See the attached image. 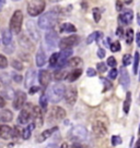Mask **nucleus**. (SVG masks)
I'll use <instances>...</instances> for the list:
<instances>
[{"mask_svg":"<svg viewBox=\"0 0 140 148\" xmlns=\"http://www.w3.org/2000/svg\"><path fill=\"white\" fill-rule=\"evenodd\" d=\"M80 42V37L77 35H71L68 37H64L62 39L59 40V45L58 47L60 48L61 50L65 49H71L73 46H77Z\"/></svg>","mask_w":140,"mask_h":148,"instance_id":"nucleus-5","label":"nucleus"},{"mask_svg":"<svg viewBox=\"0 0 140 148\" xmlns=\"http://www.w3.org/2000/svg\"><path fill=\"white\" fill-rule=\"evenodd\" d=\"M11 65H12L13 69L18 70V71H21V70L23 69V64H22V62H20L19 60H12Z\"/></svg>","mask_w":140,"mask_h":148,"instance_id":"nucleus-39","label":"nucleus"},{"mask_svg":"<svg viewBox=\"0 0 140 148\" xmlns=\"http://www.w3.org/2000/svg\"><path fill=\"white\" fill-rule=\"evenodd\" d=\"M12 77H13V79L15 81V82H18V83H20L21 81H22V76L21 75H19V74H12Z\"/></svg>","mask_w":140,"mask_h":148,"instance_id":"nucleus-50","label":"nucleus"},{"mask_svg":"<svg viewBox=\"0 0 140 148\" xmlns=\"http://www.w3.org/2000/svg\"><path fill=\"white\" fill-rule=\"evenodd\" d=\"M101 79L103 81V83L105 85V88H104V92H106L107 89H111L113 87V84L110 82V79H104V77H101Z\"/></svg>","mask_w":140,"mask_h":148,"instance_id":"nucleus-43","label":"nucleus"},{"mask_svg":"<svg viewBox=\"0 0 140 148\" xmlns=\"http://www.w3.org/2000/svg\"><path fill=\"white\" fill-rule=\"evenodd\" d=\"M92 12H93L94 21H95L96 23H98V22H100V20H101V10L98 9V8H94Z\"/></svg>","mask_w":140,"mask_h":148,"instance_id":"nucleus-36","label":"nucleus"},{"mask_svg":"<svg viewBox=\"0 0 140 148\" xmlns=\"http://www.w3.org/2000/svg\"><path fill=\"white\" fill-rule=\"evenodd\" d=\"M71 148H82V147H81V146H78V145H73Z\"/></svg>","mask_w":140,"mask_h":148,"instance_id":"nucleus-59","label":"nucleus"},{"mask_svg":"<svg viewBox=\"0 0 140 148\" xmlns=\"http://www.w3.org/2000/svg\"><path fill=\"white\" fill-rule=\"evenodd\" d=\"M132 20H134V12L131 10H127L121 15H118V21L124 25L130 24L132 22Z\"/></svg>","mask_w":140,"mask_h":148,"instance_id":"nucleus-15","label":"nucleus"},{"mask_svg":"<svg viewBox=\"0 0 140 148\" xmlns=\"http://www.w3.org/2000/svg\"><path fill=\"white\" fill-rule=\"evenodd\" d=\"M77 98H78V90H77V88L73 87V86H70V87L66 89L65 99L69 105H75V102L77 101Z\"/></svg>","mask_w":140,"mask_h":148,"instance_id":"nucleus-11","label":"nucleus"},{"mask_svg":"<svg viewBox=\"0 0 140 148\" xmlns=\"http://www.w3.org/2000/svg\"><path fill=\"white\" fill-rule=\"evenodd\" d=\"M35 61H36V65L38 68H41L43 65L46 63V56L44 53L43 50H40L36 53V57H35Z\"/></svg>","mask_w":140,"mask_h":148,"instance_id":"nucleus-26","label":"nucleus"},{"mask_svg":"<svg viewBox=\"0 0 140 148\" xmlns=\"http://www.w3.org/2000/svg\"><path fill=\"white\" fill-rule=\"evenodd\" d=\"M47 148H57V147L54 145V144H51V145H48V146H47Z\"/></svg>","mask_w":140,"mask_h":148,"instance_id":"nucleus-58","label":"nucleus"},{"mask_svg":"<svg viewBox=\"0 0 140 148\" xmlns=\"http://www.w3.org/2000/svg\"><path fill=\"white\" fill-rule=\"evenodd\" d=\"M70 135H71L72 138L83 140V139H85L87 136H88V131H87V129H85L84 126H82V125H77V126H75L73 129L71 130Z\"/></svg>","mask_w":140,"mask_h":148,"instance_id":"nucleus-7","label":"nucleus"},{"mask_svg":"<svg viewBox=\"0 0 140 148\" xmlns=\"http://www.w3.org/2000/svg\"><path fill=\"white\" fill-rule=\"evenodd\" d=\"M130 105H131V92H127L126 99H125V101H124V106H123V110H124V112H125L126 114L129 113V110H130Z\"/></svg>","mask_w":140,"mask_h":148,"instance_id":"nucleus-28","label":"nucleus"},{"mask_svg":"<svg viewBox=\"0 0 140 148\" xmlns=\"http://www.w3.org/2000/svg\"><path fill=\"white\" fill-rule=\"evenodd\" d=\"M5 105H6L5 99H3V97H1V96H0V108H3Z\"/></svg>","mask_w":140,"mask_h":148,"instance_id":"nucleus-53","label":"nucleus"},{"mask_svg":"<svg viewBox=\"0 0 140 148\" xmlns=\"http://www.w3.org/2000/svg\"><path fill=\"white\" fill-rule=\"evenodd\" d=\"M87 75H88L89 77H93V76L96 75V70L92 69V68H89L88 71H87Z\"/></svg>","mask_w":140,"mask_h":148,"instance_id":"nucleus-46","label":"nucleus"},{"mask_svg":"<svg viewBox=\"0 0 140 148\" xmlns=\"http://www.w3.org/2000/svg\"><path fill=\"white\" fill-rule=\"evenodd\" d=\"M25 101H26V94L19 90V92H15V95H14L12 106H13L14 109L20 110V109L25 105Z\"/></svg>","mask_w":140,"mask_h":148,"instance_id":"nucleus-8","label":"nucleus"},{"mask_svg":"<svg viewBox=\"0 0 140 148\" xmlns=\"http://www.w3.org/2000/svg\"><path fill=\"white\" fill-rule=\"evenodd\" d=\"M0 137L6 140L12 138L13 137V129L8 125H0Z\"/></svg>","mask_w":140,"mask_h":148,"instance_id":"nucleus-17","label":"nucleus"},{"mask_svg":"<svg viewBox=\"0 0 140 148\" xmlns=\"http://www.w3.org/2000/svg\"><path fill=\"white\" fill-rule=\"evenodd\" d=\"M38 81H40V84L44 87L48 86V84L51 83V73L46 70H41L40 73H38Z\"/></svg>","mask_w":140,"mask_h":148,"instance_id":"nucleus-14","label":"nucleus"},{"mask_svg":"<svg viewBox=\"0 0 140 148\" xmlns=\"http://www.w3.org/2000/svg\"><path fill=\"white\" fill-rule=\"evenodd\" d=\"M47 103H48V98H47V95H42L40 97V106L42 108H46Z\"/></svg>","mask_w":140,"mask_h":148,"instance_id":"nucleus-41","label":"nucleus"},{"mask_svg":"<svg viewBox=\"0 0 140 148\" xmlns=\"http://www.w3.org/2000/svg\"><path fill=\"white\" fill-rule=\"evenodd\" d=\"M45 42H46V44L49 47L55 48L57 45H59L58 44V35L55 32H53V31L47 32L45 34Z\"/></svg>","mask_w":140,"mask_h":148,"instance_id":"nucleus-12","label":"nucleus"},{"mask_svg":"<svg viewBox=\"0 0 140 148\" xmlns=\"http://www.w3.org/2000/svg\"><path fill=\"white\" fill-rule=\"evenodd\" d=\"M116 36H118L119 38L124 37V31H123V27H121V26H119V27L116 29Z\"/></svg>","mask_w":140,"mask_h":148,"instance_id":"nucleus-48","label":"nucleus"},{"mask_svg":"<svg viewBox=\"0 0 140 148\" xmlns=\"http://www.w3.org/2000/svg\"><path fill=\"white\" fill-rule=\"evenodd\" d=\"M57 21H58V14L56 12L54 11L47 12L38 18V27L42 29H51L56 25Z\"/></svg>","mask_w":140,"mask_h":148,"instance_id":"nucleus-1","label":"nucleus"},{"mask_svg":"<svg viewBox=\"0 0 140 148\" xmlns=\"http://www.w3.org/2000/svg\"><path fill=\"white\" fill-rule=\"evenodd\" d=\"M119 73H121L119 83H121V85L123 86L124 89H127V88L130 86V77H129V74L127 72V70L124 69V68H121V71H119Z\"/></svg>","mask_w":140,"mask_h":148,"instance_id":"nucleus-13","label":"nucleus"},{"mask_svg":"<svg viewBox=\"0 0 140 148\" xmlns=\"http://www.w3.org/2000/svg\"><path fill=\"white\" fill-rule=\"evenodd\" d=\"M23 23V13L21 10H17L10 20V31L13 34H20Z\"/></svg>","mask_w":140,"mask_h":148,"instance_id":"nucleus-3","label":"nucleus"},{"mask_svg":"<svg viewBox=\"0 0 140 148\" xmlns=\"http://www.w3.org/2000/svg\"><path fill=\"white\" fill-rule=\"evenodd\" d=\"M96 69H98V72H101V73H104V72H106V64L104 63V62H98V64H96Z\"/></svg>","mask_w":140,"mask_h":148,"instance_id":"nucleus-42","label":"nucleus"},{"mask_svg":"<svg viewBox=\"0 0 140 148\" xmlns=\"http://www.w3.org/2000/svg\"><path fill=\"white\" fill-rule=\"evenodd\" d=\"M123 5H124L123 1H116V10L117 11H121V10L124 9Z\"/></svg>","mask_w":140,"mask_h":148,"instance_id":"nucleus-49","label":"nucleus"},{"mask_svg":"<svg viewBox=\"0 0 140 148\" xmlns=\"http://www.w3.org/2000/svg\"><path fill=\"white\" fill-rule=\"evenodd\" d=\"M38 90H40V87H38V86H32V87L30 88L28 92H30L31 95H33V94H35V92H38Z\"/></svg>","mask_w":140,"mask_h":148,"instance_id":"nucleus-51","label":"nucleus"},{"mask_svg":"<svg viewBox=\"0 0 140 148\" xmlns=\"http://www.w3.org/2000/svg\"><path fill=\"white\" fill-rule=\"evenodd\" d=\"M117 74H118V71H117V69H112L111 71H110V73H108V79H115L117 77Z\"/></svg>","mask_w":140,"mask_h":148,"instance_id":"nucleus-44","label":"nucleus"},{"mask_svg":"<svg viewBox=\"0 0 140 148\" xmlns=\"http://www.w3.org/2000/svg\"><path fill=\"white\" fill-rule=\"evenodd\" d=\"M82 63H83V62H82L81 58H79V57L71 58V59H69V60L67 61V65L70 66V68H79Z\"/></svg>","mask_w":140,"mask_h":148,"instance_id":"nucleus-29","label":"nucleus"},{"mask_svg":"<svg viewBox=\"0 0 140 148\" xmlns=\"http://www.w3.org/2000/svg\"><path fill=\"white\" fill-rule=\"evenodd\" d=\"M67 72H65L64 70H58V71H56L55 72V74H54V79H56V81H60V79H67Z\"/></svg>","mask_w":140,"mask_h":148,"instance_id":"nucleus-33","label":"nucleus"},{"mask_svg":"<svg viewBox=\"0 0 140 148\" xmlns=\"http://www.w3.org/2000/svg\"><path fill=\"white\" fill-rule=\"evenodd\" d=\"M131 61H132V57H131V55L126 53V55L123 56V64H124V66H128V65L131 63Z\"/></svg>","mask_w":140,"mask_h":148,"instance_id":"nucleus-35","label":"nucleus"},{"mask_svg":"<svg viewBox=\"0 0 140 148\" xmlns=\"http://www.w3.org/2000/svg\"><path fill=\"white\" fill-rule=\"evenodd\" d=\"M71 55H72V50H71V49L61 50L60 53H59V59H58V63H57V65H58V66H62V65L66 63L67 59H68Z\"/></svg>","mask_w":140,"mask_h":148,"instance_id":"nucleus-19","label":"nucleus"},{"mask_svg":"<svg viewBox=\"0 0 140 148\" xmlns=\"http://www.w3.org/2000/svg\"><path fill=\"white\" fill-rule=\"evenodd\" d=\"M26 29H28L30 36L32 37L34 40L37 42L38 39H40V34H38V32H37L36 25H35V23H34L33 21H28V22H26Z\"/></svg>","mask_w":140,"mask_h":148,"instance_id":"nucleus-16","label":"nucleus"},{"mask_svg":"<svg viewBox=\"0 0 140 148\" xmlns=\"http://www.w3.org/2000/svg\"><path fill=\"white\" fill-rule=\"evenodd\" d=\"M35 127V123H31V124H28L25 129L21 132V135H22V137H23V139H28L30 137H31V135H32V131L33 129Z\"/></svg>","mask_w":140,"mask_h":148,"instance_id":"nucleus-27","label":"nucleus"},{"mask_svg":"<svg viewBox=\"0 0 140 148\" xmlns=\"http://www.w3.org/2000/svg\"><path fill=\"white\" fill-rule=\"evenodd\" d=\"M103 38V33L102 32H93L92 34H90L88 38H87V44L91 45L94 42H100V39Z\"/></svg>","mask_w":140,"mask_h":148,"instance_id":"nucleus-23","label":"nucleus"},{"mask_svg":"<svg viewBox=\"0 0 140 148\" xmlns=\"http://www.w3.org/2000/svg\"><path fill=\"white\" fill-rule=\"evenodd\" d=\"M13 119V113L8 109H5L0 112V121L3 123H8Z\"/></svg>","mask_w":140,"mask_h":148,"instance_id":"nucleus-21","label":"nucleus"},{"mask_svg":"<svg viewBox=\"0 0 140 148\" xmlns=\"http://www.w3.org/2000/svg\"><path fill=\"white\" fill-rule=\"evenodd\" d=\"M125 34H126V35H125L126 42L128 45H130L131 42H132V40H134V37H135V35H134V29H132V28H128Z\"/></svg>","mask_w":140,"mask_h":148,"instance_id":"nucleus-32","label":"nucleus"},{"mask_svg":"<svg viewBox=\"0 0 140 148\" xmlns=\"http://www.w3.org/2000/svg\"><path fill=\"white\" fill-rule=\"evenodd\" d=\"M113 146H117V145H121L123 143V139L121 138V136H117V135H113L112 138H111Z\"/></svg>","mask_w":140,"mask_h":148,"instance_id":"nucleus-37","label":"nucleus"},{"mask_svg":"<svg viewBox=\"0 0 140 148\" xmlns=\"http://www.w3.org/2000/svg\"><path fill=\"white\" fill-rule=\"evenodd\" d=\"M107 65H110V66H112L113 69L115 68L117 65V61H116V59L114 58V57H110L107 59Z\"/></svg>","mask_w":140,"mask_h":148,"instance_id":"nucleus-45","label":"nucleus"},{"mask_svg":"<svg viewBox=\"0 0 140 148\" xmlns=\"http://www.w3.org/2000/svg\"><path fill=\"white\" fill-rule=\"evenodd\" d=\"M139 61H140V55L138 51L135 52V57H134V69H132V72L134 74L138 73V68H139Z\"/></svg>","mask_w":140,"mask_h":148,"instance_id":"nucleus-31","label":"nucleus"},{"mask_svg":"<svg viewBox=\"0 0 140 148\" xmlns=\"http://www.w3.org/2000/svg\"><path fill=\"white\" fill-rule=\"evenodd\" d=\"M105 55H106V52H105V50H104L103 48H100L98 50V57L100 59H103V58L105 57Z\"/></svg>","mask_w":140,"mask_h":148,"instance_id":"nucleus-47","label":"nucleus"},{"mask_svg":"<svg viewBox=\"0 0 140 148\" xmlns=\"http://www.w3.org/2000/svg\"><path fill=\"white\" fill-rule=\"evenodd\" d=\"M110 48H111V50H112L113 52H117V51H119L121 49V42H112V44H111V46H110Z\"/></svg>","mask_w":140,"mask_h":148,"instance_id":"nucleus-38","label":"nucleus"},{"mask_svg":"<svg viewBox=\"0 0 140 148\" xmlns=\"http://www.w3.org/2000/svg\"><path fill=\"white\" fill-rule=\"evenodd\" d=\"M139 102H140V99H139Z\"/></svg>","mask_w":140,"mask_h":148,"instance_id":"nucleus-62","label":"nucleus"},{"mask_svg":"<svg viewBox=\"0 0 140 148\" xmlns=\"http://www.w3.org/2000/svg\"><path fill=\"white\" fill-rule=\"evenodd\" d=\"M135 148H140V138L136 142V145H135Z\"/></svg>","mask_w":140,"mask_h":148,"instance_id":"nucleus-55","label":"nucleus"},{"mask_svg":"<svg viewBox=\"0 0 140 148\" xmlns=\"http://www.w3.org/2000/svg\"><path fill=\"white\" fill-rule=\"evenodd\" d=\"M56 130H58V129H57V127H54V129H51V130H45L42 134L38 136V138H37L36 142H37V143H43V142H45L47 138H49V137H51V134H53Z\"/></svg>","mask_w":140,"mask_h":148,"instance_id":"nucleus-22","label":"nucleus"},{"mask_svg":"<svg viewBox=\"0 0 140 148\" xmlns=\"http://www.w3.org/2000/svg\"><path fill=\"white\" fill-rule=\"evenodd\" d=\"M32 116L36 122L37 126H42L43 125V111L41 110L40 107H33Z\"/></svg>","mask_w":140,"mask_h":148,"instance_id":"nucleus-18","label":"nucleus"},{"mask_svg":"<svg viewBox=\"0 0 140 148\" xmlns=\"http://www.w3.org/2000/svg\"><path fill=\"white\" fill-rule=\"evenodd\" d=\"M34 79H35V71L34 70H28L25 75V82H24V87L30 88L33 86L34 83Z\"/></svg>","mask_w":140,"mask_h":148,"instance_id":"nucleus-20","label":"nucleus"},{"mask_svg":"<svg viewBox=\"0 0 140 148\" xmlns=\"http://www.w3.org/2000/svg\"><path fill=\"white\" fill-rule=\"evenodd\" d=\"M2 42L5 46H9L12 42V33L10 29H3L2 31Z\"/></svg>","mask_w":140,"mask_h":148,"instance_id":"nucleus-25","label":"nucleus"},{"mask_svg":"<svg viewBox=\"0 0 140 148\" xmlns=\"http://www.w3.org/2000/svg\"><path fill=\"white\" fill-rule=\"evenodd\" d=\"M92 130L95 133V135H98V136H105L107 134V127H106V125L104 124L103 121H94L92 123Z\"/></svg>","mask_w":140,"mask_h":148,"instance_id":"nucleus-10","label":"nucleus"},{"mask_svg":"<svg viewBox=\"0 0 140 148\" xmlns=\"http://www.w3.org/2000/svg\"><path fill=\"white\" fill-rule=\"evenodd\" d=\"M60 148H68V144H67V143H64L62 145H61Z\"/></svg>","mask_w":140,"mask_h":148,"instance_id":"nucleus-57","label":"nucleus"},{"mask_svg":"<svg viewBox=\"0 0 140 148\" xmlns=\"http://www.w3.org/2000/svg\"><path fill=\"white\" fill-rule=\"evenodd\" d=\"M6 5V1L5 0H0V11L2 10V8H3V5Z\"/></svg>","mask_w":140,"mask_h":148,"instance_id":"nucleus-54","label":"nucleus"},{"mask_svg":"<svg viewBox=\"0 0 140 148\" xmlns=\"http://www.w3.org/2000/svg\"><path fill=\"white\" fill-rule=\"evenodd\" d=\"M65 92L66 88L62 84H55V85H53L48 88L47 98L51 102L56 103V102H59L62 98L65 97Z\"/></svg>","mask_w":140,"mask_h":148,"instance_id":"nucleus-2","label":"nucleus"},{"mask_svg":"<svg viewBox=\"0 0 140 148\" xmlns=\"http://www.w3.org/2000/svg\"><path fill=\"white\" fill-rule=\"evenodd\" d=\"M66 116V111L58 106H54L51 108L49 110V118L51 120L57 121V120H62Z\"/></svg>","mask_w":140,"mask_h":148,"instance_id":"nucleus-9","label":"nucleus"},{"mask_svg":"<svg viewBox=\"0 0 140 148\" xmlns=\"http://www.w3.org/2000/svg\"><path fill=\"white\" fill-rule=\"evenodd\" d=\"M139 135H140V126H139Z\"/></svg>","mask_w":140,"mask_h":148,"instance_id":"nucleus-60","label":"nucleus"},{"mask_svg":"<svg viewBox=\"0 0 140 148\" xmlns=\"http://www.w3.org/2000/svg\"><path fill=\"white\" fill-rule=\"evenodd\" d=\"M58 59H59V53H53V55L51 56V58H49V65H51V68L57 65Z\"/></svg>","mask_w":140,"mask_h":148,"instance_id":"nucleus-34","label":"nucleus"},{"mask_svg":"<svg viewBox=\"0 0 140 148\" xmlns=\"http://www.w3.org/2000/svg\"><path fill=\"white\" fill-rule=\"evenodd\" d=\"M8 64V59L3 55H0V69H6Z\"/></svg>","mask_w":140,"mask_h":148,"instance_id":"nucleus-40","label":"nucleus"},{"mask_svg":"<svg viewBox=\"0 0 140 148\" xmlns=\"http://www.w3.org/2000/svg\"><path fill=\"white\" fill-rule=\"evenodd\" d=\"M33 107L31 105H26L24 109L21 110L19 116H18V123L19 124H26L30 120V118L32 116Z\"/></svg>","mask_w":140,"mask_h":148,"instance_id":"nucleus-6","label":"nucleus"},{"mask_svg":"<svg viewBox=\"0 0 140 148\" xmlns=\"http://www.w3.org/2000/svg\"><path fill=\"white\" fill-rule=\"evenodd\" d=\"M139 81H140V77H139Z\"/></svg>","mask_w":140,"mask_h":148,"instance_id":"nucleus-61","label":"nucleus"},{"mask_svg":"<svg viewBox=\"0 0 140 148\" xmlns=\"http://www.w3.org/2000/svg\"><path fill=\"white\" fill-rule=\"evenodd\" d=\"M60 32H67V33H76L77 28L73 24L71 23H64L60 25Z\"/></svg>","mask_w":140,"mask_h":148,"instance_id":"nucleus-30","label":"nucleus"},{"mask_svg":"<svg viewBox=\"0 0 140 148\" xmlns=\"http://www.w3.org/2000/svg\"><path fill=\"white\" fill-rule=\"evenodd\" d=\"M137 22H138V25H140V13L137 14Z\"/></svg>","mask_w":140,"mask_h":148,"instance_id":"nucleus-56","label":"nucleus"},{"mask_svg":"<svg viewBox=\"0 0 140 148\" xmlns=\"http://www.w3.org/2000/svg\"><path fill=\"white\" fill-rule=\"evenodd\" d=\"M81 74H82V70L75 69L72 72H70V73L67 75V81L70 82V83H71V82H75V81H77V79L81 76Z\"/></svg>","mask_w":140,"mask_h":148,"instance_id":"nucleus-24","label":"nucleus"},{"mask_svg":"<svg viewBox=\"0 0 140 148\" xmlns=\"http://www.w3.org/2000/svg\"><path fill=\"white\" fill-rule=\"evenodd\" d=\"M46 2L44 0H32V1H28V13L31 16H37L42 13L44 9H45Z\"/></svg>","mask_w":140,"mask_h":148,"instance_id":"nucleus-4","label":"nucleus"},{"mask_svg":"<svg viewBox=\"0 0 140 148\" xmlns=\"http://www.w3.org/2000/svg\"><path fill=\"white\" fill-rule=\"evenodd\" d=\"M136 42H137L138 47H140V32L137 33V35H136Z\"/></svg>","mask_w":140,"mask_h":148,"instance_id":"nucleus-52","label":"nucleus"}]
</instances>
